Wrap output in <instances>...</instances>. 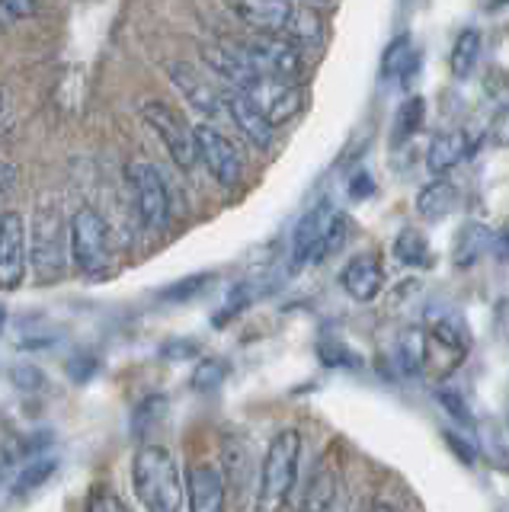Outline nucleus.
<instances>
[{
  "mask_svg": "<svg viewBox=\"0 0 509 512\" xmlns=\"http://www.w3.org/2000/svg\"><path fill=\"white\" fill-rule=\"evenodd\" d=\"M132 487L145 512L183 509V471L170 448L141 445L132 458Z\"/></svg>",
  "mask_w": 509,
  "mask_h": 512,
  "instance_id": "obj_1",
  "label": "nucleus"
},
{
  "mask_svg": "<svg viewBox=\"0 0 509 512\" xmlns=\"http://www.w3.org/2000/svg\"><path fill=\"white\" fill-rule=\"evenodd\" d=\"M298 461H301V432L298 429L276 432L263 455L257 512H279L289 503L295 480H298Z\"/></svg>",
  "mask_w": 509,
  "mask_h": 512,
  "instance_id": "obj_2",
  "label": "nucleus"
},
{
  "mask_svg": "<svg viewBox=\"0 0 509 512\" xmlns=\"http://www.w3.org/2000/svg\"><path fill=\"white\" fill-rule=\"evenodd\" d=\"M71 253V228H65V218L55 208V202H42L29 224V263L42 282L61 279Z\"/></svg>",
  "mask_w": 509,
  "mask_h": 512,
  "instance_id": "obj_3",
  "label": "nucleus"
},
{
  "mask_svg": "<svg viewBox=\"0 0 509 512\" xmlns=\"http://www.w3.org/2000/svg\"><path fill=\"white\" fill-rule=\"evenodd\" d=\"M346 215H340L330 202L314 205L311 212H305V218L298 221L295 237H292V263L295 269L301 266H317L333 250L343 247L346 240Z\"/></svg>",
  "mask_w": 509,
  "mask_h": 512,
  "instance_id": "obj_4",
  "label": "nucleus"
},
{
  "mask_svg": "<svg viewBox=\"0 0 509 512\" xmlns=\"http://www.w3.org/2000/svg\"><path fill=\"white\" fill-rule=\"evenodd\" d=\"M71 260L84 276L97 279L109 269V228L97 208H77L71 218Z\"/></svg>",
  "mask_w": 509,
  "mask_h": 512,
  "instance_id": "obj_5",
  "label": "nucleus"
},
{
  "mask_svg": "<svg viewBox=\"0 0 509 512\" xmlns=\"http://www.w3.org/2000/svg\"><path fill=\"white\" fill-rule=\"evenodd\" d=\"M125 180H129V186H132L141 224L151 228V231L167 228V221H170V189L164 183L161 170H157L154 164H148V160H132V164L125 167Z\"/></svg>",
  "mask_w": 509,
  "mask_h": 512,
  "instance_id": "obj_6",
  "label": "nucleus"
},
{
  "mask_svg": "<svg viewBox=\"0 0 509 512\" xmlns=\"http://www.w3.org/2000/svg\"><path fill=\"white\" fill-rule=\"evenodd\" d=\"M141 116H145V122L151 125V132L161 138V144L180 170H193L199 164L196 135H193V128L183 122V116L177 109H170L161 100H148L145 106H141Z\"/></svg>",
  "mask_w": 509,
  "mask_h": 512,
  "instance_id": "obj_7",
  "label": "nucleus"
},
{
  "mask_svg": "<svg viewBox=\"0 0 509 512\" xmlns=\"http://www.w3.org/2000/svg\"><path fill=\"white\" fill-rule=\"evenodd\" d=\"M199 55H202V61L209 64V68H212L218 77H225L234 90H244V93H250V96H253V90L263 87L266 80H269V77L260 71V64L253 61V55H250V48H247V45L209 42V45H202V48H199Z\"/></svg>",
  "mask_w": 509,
  "mask_h": 512,
  "instance_id": "obj_8",
  "label": "nucleus"
},
{
  "mask_svg": "<svg viewBox=\"0 0 509 512\" xmlns=\"http://www.w3.org/2000/svg\"><path fill=\"white\" fill-rule=\"evenodd\" d=\"M196 135V157L199 164L212 173V180L225 189H234L237 183L244 180V160H241V151L234 148V144L212 128L209 122H202L193 128Z\"/></svg>",
  "mask_w": 509,
  "mask_h": 512,
  "instance_id": "obj_9",
  "label": "nucleus"
},
{
  "mask_svg": "<svg viewBox=\"0 0 509 512\" xmlns=\"http://www.w3.org/2000/svg\"><path fill=\"white\" fill-rule=\"evenodd\" d=\"M29 266V224L20 212L0 215V288L17 292Z\"/></svg>",
  "mask_w": 509,
  "mask_h": 512,
  "instance_id": "obj_10",
  "label": "nucleus"
},
{
  "mask_svg": "<svg viewBox=\"0 0 509 512\" xmlns=\"http://www.w3.org/2000/svg\"><path fill=\"white\" fill-rule=\"evenodd\" d=\"M250 55L260 64V71L269 80H282V84H298L308 74V58L305 52L282 36H260L257 42H250Z\"/></svg>",
  "mask_w": 509,
  "mask_h": 512,
  "instance_id": "obj_11",
  "label": "nucleus"
},
{
  "mask_svg": "<svg viewBox=\"0 0 509 512\" xmlns=\"http://www.w3.org/2000/svg\"><path fill=\"white\" fill-rule=\"evenodd\" d=\"M221 103H225L228 109V116L231 122L237 125V132H241L253 148H273V141H276V125L266 119V109L253 100L250 93L244 90H228V93H221Z\"/></svg>",
  "mask_w": 509,
  "mask_h": 512,
  "instance_id": "obj_12",
  "label": "nucleus"
},
{
  "mask_svg": "<svg viewBox=\"0 0 509 512\" xmlns=\"http://www.w3.org/2000/svg\"><path fill=\"white\" fill-rule=\"evenodd\" d=\"M167 77H170V84L183 93V100L199 112V116L215 119L218 112L225 109V103H221V93L196 68H189V64L167 61Z\"/></svg>",
  "mask_w": 509,
  "mask_h": 512,
  "instance_id": "obj_13",
  "label": "nucleus"
},
{
  "mask_svg": "<svg viewBox=\"0 0 509 512\" xmlns=\"http://www.w3.org/2000/svg\"><path fill=\"white\" fill-rule=\"evenodd\" d=\"M189 512H225V477L215 464H193L186 471Z\"/></svg>",
  "mask_w": 509,
  "mask_h": 512,
  "instance_id": "obj_14",
  "label": "nucleus"
},
{
  "mask_svg": "<svg viewBox=\"0 0 509 512\" xmlns=\"http://www.w3.org/2000/svg\"><path fill=\"white\" fill-rule=\"evenodd\" d=\"M231 7L257 36H282L295 4L292 0H231Z\"/></svg>",
  "mask_w": 509,
  "mask_h": 512,
  "instance_id": "obj_15",
  "label": "nucleus"
},
{
  "mask_svg": "<svg viewBox=\"0 0 509 512\" xmlns=\"http://www.w3.org/2000/svg\"><path fill=\"white\" fill-rule=\"evenodd\" d=\"M340 285L353 301H362V304L375 301L381 285H385V269H381L378 256H372V253L353 256V260H349L340 272Z\"/></svg>",
  "mask_w": 509,
  "mask_h": 512,
  "instance_id": "obj_16",
  "label": "nucleus"
},
{
  "mask_svg": "<svg viewBox=\"0 0 509 512\" xmlns=\"http://www.w3.org/2000/svg\"><path fill=\"white\" fill-rule=\"evenodd\" d=\"M337 493H340V471H337V464H333L330 458H321V461H317V468L311 471L301 512H333Z\"/></svg>",
  "mask_w": 509,
  "mask_h": 512,
  "instance_id": "obj_17",
  "label": "nucleus"
},
{
  "mask_svg": "<svg viewBox=\"0 0 509 512\" xmlns=\"http://www.w3.org/2000/svg\"><path fill=\"white\" fill-rule=\"evenodd\" d=\"M471 151V144L468 138L461 135V132H442L436 135L433 141H429V148H426V167L433 176H445L449 170H455L461 160L468 157Z\"/></svg>",
  "mask_w": 509,
  "mask_h": 512,
  "instance_id": "obj_18",
  "label": "nucleus"
},
{
  "mask_svg": "<svg viewBox=\"0 0 509 512\" xmlns=\"http://www.w3.org/2000/svg\"><path fill=\"white\" fill-rule=\"evenodd\" d=\"M282 39L295 42L298 48H321L327 42V23L314 7H292Z\"/></svg>",
  "mask_w": 509,
  "mask_h": 512,
  "instance_id": "obj_19",
  "label": "nucleus"
},
{
  "mask_svg": "<svg viewBox=\"0 0 509 512\" xmlns=\"http://www.w3.org/2000/svg\"><path fill=\"white\" fill-rule=\"evenodd\" d=\"M458 205V189L445 176H436L433 183H426L417 196V212L426 221H442L445 215H452Z\"/></svg>",
  "mask_w": 509,
  "mask_h": 512,
  "instance_id": "obj_20",
  "label": "nucleus"
},
{
  "mask_svg": "<svg viewBox=\"0 0 509 512\" xmlns=\"http://www.w3.org/2000/svg\"><path fill=\"white\" fill-rule=\"evenodd\" d=\"M490 250V231L484 228V224H477V221H471V224H465V228L458 231V237H455V247H452V260H455V266H474L481 256Z\"/></svg>",
  "mask_w": 509,
  "mask_h": 512,
  "instance_id": "obj_21",
  "label": "nucleus"
},
{
  "mask_svg": "<svg viewBox=\"0 0 509 512\" xmlns=\"http://www.w3.org/2000/svg\"><path fill=\"white\" fill-rule=\"evenodd\" d=\"M266 109V119L273 125H285L292 122L301 109H305V90H301L298 84H282L279 80V90L269 96L266 103H260Z\"/></svg>",
  "mask_w": 509,
  "mask_h": 512,
  "instance_id": "obj_22",
  "label": "nucleus"
},
{
  "mask_svg": "<svg viewBox=\"0 0 509 512\" xmlns=\"http://www.w3.org/2000/svg\"><path fill=\"white\" fill-rule=\"evenodd\" d=\"M58 471V455H39L29 464H23V471L17 474L10 487V496L13 500H20V496H29L33 490H39L42 484H49L52 474Z\"/></svg>",
  "mask_w": 509,
  "mask_h": 512,
  "instance_id": "obj_23",
  "label": "nucleus"
},
{
  "mask_svg": "<svg viewBox=\"0 0 509 512\" xmlns=\"http://www.w3.org/2000/svg\"><path fill=\"white\" fill-rule=\"evenodd\" d=\"M477 58H481V32H477V29H465L455 39V45H452V58H449L452 74L455 77H468L474 71Z\"/></svg>",
  "mask_w": 509,
  "mask_h": 512,
  "instance_id": "obj_24",
  "label": "nucleus"
},
{
  "mask_svg": "<svg viewBox=\"0 0 509 512\" xmlns=\"http://www.w3.org/2000/svg\"><path fill=\"white\" fill-rule=\"evenodd\" d=\"M423 119H426L423 96H410V100H404L401 109H397V116H394V144H404L417 135L423 128Z\"/></svg>",
  "mask_w": 509,
  "mask_h": 512,
  "instance_id": "obj_25",
  "label": "nucleus"
},
{
  "mask_svg": "<svg viewBox=\"0 0 509 512\" xmlns=\"http://www.w3.org/2000/svg\"><path fill=\"white\" fill-rule=\"evenodd\" d=\"M394 256H397V263H404V266H417V269L429 266V240L420 231L404 228L394 240Z\"/></svg>",
  "mask_w": 509,
  "mask_h": 512,
  "instance_id": "obj_26",
  "label": "nucleus"
},
{
  "mask_svg": "<svg viewBox=\"0 0 509 512\" xmlns=\"http://www.w3.org/2000/svg\"><path fill=\"white\" fill-rule=\"evenodd\" d=\"M397 356H401V365L407 375H420L423 362H426V340L423 330H404L401 343H397Z\"/></svg>",
  "mask_w": 509,
  "mask_h": 512,
  "instance_id": "obj_27",
  "label": "nucleus"
},
{
  "mask_svg": "<svg viewBox=\"0 0 509 512\" xmlns=\"http://www.w3.org/2000/svg\"><path fill=\"white\" fill-rule=\"evenodd\" d=\"M433 333H436V340L445 343L449 349L465 352V346H468V327H465V320L455 314H439L433 320Z\"/></svg>",
  "mask_w": 509,
  "mask_h": 512,
  "instance_id": "obj_28",
  "label": "nucleus"
},
{
  "mask_svg": "<svg viewBox=\"0 0 509 512\" xmlns=\"http://www.w3.org/2000/svg\"><path fill=\"white\" fill-rule=\"evenodd\" d=\"M413 64V48L407 36H397L388 48H385V61H381V74L385 77H404Z\"/></svg>",
  "mask_w": 509,
  "mask_h": 512,
  "instance_id": "obj_29",
  "label": "nucleus"
},
{
  "mask_svg": "<svg viewBox=\"0 0 509 512\" xmlns=\"http://www.w3.org/2000/svg\"><path fill=\"white\" fill-rule=\"evenodd\" d=\"M164 410H167L164 397H145V400H141V404L135 407V413H132V432H135V436H141L145 429H151L157 420H161Z\"/></svg>",
  "mask_w": 509,
  "mask_h": 512,
  "instance_id": "obj_30",
  "label": "nucleus"
},
{
  "mask_svg": "<svg viewBox=\"0 0 509 512\" xmlns=\"http://www.w3.org/2000/svg\"><path fill=\"white\" fill-rule=\"evenodd\" d=\"M39 13V0H0V26H17Z\"/></svg>",
  "mask_w": 509,
  "mask_h": 512,
  "instance_id": "obj_31",
  "label": "nucleus"
},
{
  "mask_svg": "<svg viewBox=\"0 0 509 512\" xmlns=\"http://www.w3.org/2000/svg\"><path fill=\"white\" fill-rule=\"evenodd\" d=\"M221 378H225V365H221L218 359H209V362H202L196 368V375H193V388L196 391H212L221 384Z\"/></svg>",
  "mask_w": 509,
  "mask_h": 512,
  "instance_id": "obj_32",
  "label": "nucleus"
},
{
  "mask_svg": "<svg viewBox=\"0 0 509 512\" xmlns=\"http://www.w3.org/2000/svg\"><path fill=\"white\" fill-rule=\"evenodd\" d=\"M87 512H129V509H125V503L109 487H97L87 500Z\"/></svg>",
  "mask_w": 509,
  "mask_h": 512,
  "instance_id": "obj_33",
  "label": "nucleus"
},
{
  "mask_svg": "<svg viewBox=\"0 0 509 512\" xmlns=\"http://www.w3.org/2000/svg\"><path fill=\"white\" fill-rule=\"evenodd\" d=\"M13 384L23 388V391H36L45 384V378H42V372L36 365H17V368H13Z\"/></svg>",
  "mask_w": 509,
  "mask_h": 512,
  "instance_id": "obj_34",
  "label": "nucleus"
},
{
  "mask_svg": "<svg viewBox=\"0 0 509 512\" xmlns=\"http://www.w3.org/2000/svg\"><path fill=\"white\" fill-rule=\"evenodd\" d=\"M205 282H209V276H193V279H186V282H180V285L167 288L164 298H167V301H186V298H193V295L199 292V285H205Z\"/></svg>",
  "mask_w": 509,
  "mask_h": 512,
  "instance_id": "obj_35",
  "label": "nucleus"
},
{
  "mask_svg": "<svg viewBox=\"0 0 509 512\" xmlns=\"http://www.w3.org/2000/svg\"><path fill=\"white\" fill-rule=\"evenodd\" d=\"M490 138L500 144V148H509V106H503L497 116L490 119Z\"/></svg>",
  "mask_w": 509,
  "mask_h": 512,
  "instance_id": "obj_36",
  "label": "nucleus"
},
{
  "mask_svg": "<svg viewBox=\"0 0 509 512\" xmlns=\"http://www.w3.org/2000/svg\"><path fill=\"white\" fill-rule=\"evenodd\" d=\"M372 192H375L372 176H369V173H356V176H353V183H349V196H353V199H369Z\"/></svg>",
  "mask_w": 509,
  "mask_h": 512,
  "instance_id": "obj_37",
  "label": "nucleus"
},
{
  "mask_svg": "<svg viewBox=\"0 0 509 512\" xmlns=\"http://www.w3.org/2000/svg\"><path fill=\"white\" fill-rule=\"evenodd\" d=\"M458 394H452V391H439V404L449 410V413H455V420H471L468 416V407L465 404H458Z\"/></svg>",
  "mask_w": 509,
  "mask_h": 512,
  "instance_id": "obj_38",
  "label": "nucleus"
},
{
  "mask_svg": "<svg viewBox=\"0 0 509 512\" xmlns=\"http://www.w3.org/2000/svg\"><path fill=\"white\" fill-rule=\"evenodd\" d=\"M17 164H10V160H0V199L7 196V192L17 186Z\"/></svg>",
  "mask_w": 509,
  "mask_h": 512,
  "instance_id": "obj_39",
  "label": "nucleus"
},
{
  "mask_svg": "<svg viewBox=\"0 0 509 512\" xmlns=\"http://www.w3.org/2000/svg\"><path fill=\"white\" fill-rule=\"evenodd\" d=\"M369 512H401V509H397V506H391V503H385V500H378Z\"/></svg>",
  "mask_w": 509,
  "mask_h": 512,
  "instance_id": "obj_40",
  "label": "nucleus"
},
{
  "mask_svg": "<svg viewBox=\"0 0 509 512\" xmlns=\"http://www.w3.org/2000/svg\"><path fill=\"white\" fill-rule=\"evenodd\" d=\"M4 330H7V304L0 301V333H4Z\"/></svg>",
  "mask_w": 509,
  "mask_h": 512,
  "instance_id": "obj_41",
  "label": "nucleus"
},
{
  "mask_svg": "<svg viewBox=\"0 0 509 512\" xmlns=\"http://www.w3.org/2000/svg\"><path fill=\"white\" fill-rule=\"evenodd\" d=\"M4 103H7V96H4V90H0V112H4Z\"/></svg>",
  "mask_w": 509,
  "mask_h": 512,
  "instance_id": "obj_42",
  "label": "nucleus"
},
{
  "mask_svg": "<svg viewBox=\"0 0 509 512\" xmlns=\"http://www.w3.org/2000/svg\"><path fill=\"white\" fill-rule=\"evenodd\" d=\"M305 4H330V0H305Z\"/></svg>",
  "mask_w": 509,
  "mask_h": 512,
  "instance_id": "obj_43",
  "label": "nucleus"
}]
</instances>
